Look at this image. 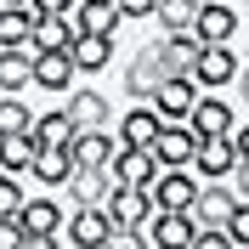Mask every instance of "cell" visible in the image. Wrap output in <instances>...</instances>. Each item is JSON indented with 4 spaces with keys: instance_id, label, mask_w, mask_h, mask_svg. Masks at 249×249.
I'll return each mask as SVG.
<instances>
[{
    "instance_id": "1",
    "label": "cell",
    "mask_w": 249,
    "mask_h": 249,
    "mask_svg": "<svg viewBox=\"0 0 249 249\" xmlns=\"http://www.w3.org/2000/svg\"><path fill=\"white\" fill-rule=\"evenodd\" d=\"M102 210H108V227L142 232V227H147V215H153V193H147V187H108Z\"/></svg>"
},
{
    "instance_id": "2",
    "label": "cell",
    "mask_w": 249,
    "mask_h": 249,
    "mask_svg": "<svg viewBox=\"0 0 249 249\" xmlns=\"http://www.w3.org/2000/svg\"><path fill=\"white\" fill-rule=\"evenodd\" d=\"M147 193H153V210H193V198H198V176H193V164H164Z\"/></svg>"
},
{
    "instance_id": "3",
    "label": "cell",
    "mask_w": 249,
    "mask_h": 249,
    "mask_svg": "<svg viewBox=\"0 0 249 249\" xmlns=\"http://www.w3.org/2000/svg\"><path fill=\"white\" fill-rule=\"evenodd\" d=\"M147 153L159 159V170H164V164H193V153H198V130H193L187 119H164L159 136L147 142Z\"/></svg>"
},
{
    "instance_id": "4",
    "label": "cell",
    "mask_w": 249,
    "mask_h": 249,
    "mask_svg": "<svg viewBox=\"0 0 249 249\" xmlns=\"http://www.w3.org/2000/svg\"><path fill=\"white\" fill-rule=\"evenodd\" d=\"M153 176H159V159L147 147H130V142L113 147V159H108V181L113 187H153Z\"/></svg>"
},
{
    "instance_id": "5",
    "label": "cell",
    "mask_w": 249,
    "mask_h": 249,
    "mask_svg": "<svg viewBox=\"0 0 249 249\" xmlns=\"http://www.w3.org/2000/svg\"><path fill=\"white\" fill-rule=\"evenodd\" d=\"M232 170H238V142L232 136H198L193 176H204V181H227Z\"/></svg>"
},
{
    "instance_id": "6",
    "label": "cell",
    "mask_w": 249,
    "mask_h": 249,
    "mask_svg": "<svg viewBox=\"0 0 249 249\" xmlns=\"http://www.w3.org/2000/svg\"><path fill=\"white\" fill-rule=\"evenodd\" d=\"M164 74H170V62H164V46L153 40V46L124 68V91L136 96V102H153V91H159V79H164Z\"/></svg>"
},
{
    "instance_id": "7",
    "label": "cell",
    "mask_w": 249,
    "mask_h": 249,
    "mask_svg": "<svg viewBox=\"0 0 249 249\" xmlns=\"http://www.w3.org/2000/svg\"><path fill=\"white\" fill-rule=\"evenodd\" d=\"M17 227H23V238H29V249H46V244H57L62 210H57L51 198H29L23 210H17Z\"/></svg>"
},
{
    "instance_id": "8",
    "label": "cell",
    "mask_w": 249,
    "mask_h": 249,
    "mask_svg": "<svg viewBox=\"0 0 249 249\" xmlns=\"http://www.w3.org/2000/svg\"><path fill=\"white\" fill-rule=\"evenodd\" d=\"M193 34H198L204 46H227V40L238 34V12H232V0H198Z\"/></svg>"
},
{
    "instance_id": "9",
    "label": "cell",
    "mask_w": 249,
    "mask_h": 249,
    "mask_svg": "<svg viewBox=\"0 0 249 249\" xmlns=\"http://www.w3.org/2000/svg\"><path fill=\"white\" fill-rule=\"evenodd\" d=\"M193 102H198V79H193V74H164V79H159L153 108L164 113V119H187Z\"/></svg>"
},
{
    "instance_id": "10",
    "label": "cell",
    "mask_w": 249,
    "mask_h": 249,
    "mask_svg": "<svg viewBox=\"0 0 249 249\" xmlns=\"http://www.w3.org/2000/svg\"><path fill=\"white\" fill-rule=\"evenodd\" d=\"M193 210H153L147 215V244H159V249H181V244H193Z\"/></svg>"
},
{
    "instance_id": "11",
    "label": "cell",
    "mask_w": 249,
    "mask_h": 249,
    "mask_svg": "<svg viewBox=\"0 0 249 249\" xmlns=\"http://www.w3.org/2000/svg\"><path fill=\"white\" fill-rule=\"evenodd\" d=\"M193 79H198V91H221V85H232V79H238V57H232L227 46H198Z\"/></svg>"
},
{
    "instance_id": "12",
    "label": "cell",
    "mask_w": 249,
    "mask_h": 249,
    "mask_svg": "<svg viewBox=\"0 0 249 249\" xmlns=\"http://www.w3.org/2000/svg\"><path fill=\"white\" fill-rule=\"evenodd\" d=\"M119 142L108 136V124H96V130H74V142H68V159L74 164H85V170H108V159Z\"/></svg>"
},
{
    "instance_id": "13",
    "label": "cell",
    "mask_w": 249,
    "mask_h": 249,
    "mask_svg": "<svg viewBox=\"0 0 249 249\" xmlns=\"http://www.w3.org/2000/svg\"><path fill=\"white\" fill-rule=\"evenodd\" d=\"M74 79H79V68L68 51H34V85L40 91H74Z\"/></svg>"
},
{
    "instance_id": "14",
    "label": "cell",
    "mask_w": 249,
    "mask_h": 249,
    "mask_svg": "<svg viewBox=\"0 0 249 249\" xmlns=\"http://www.w3.org/2000/svg\"><path fill=\"white\" fill-rule=\"evenodd\" d=\"M232 210H238V193L227 181H210V187H198V198H193V221H210V227H227L232 221Z\"/></svg>"
},
{
    "instance_id": "15",
    "label": "cell",
    "mask_w": 249,
    "mask_h": 249,
    "mask_svg": "<svg viewBox=\"0 0 249 249\" xmlns=\"http://www.w3.org/2000/svg\"><path fill=\"white\" fill-rule=\"evenodd\" d=\"M187 124H193V130H198V136H232V108H227V102H221L215 91L204 96L198 91V102H193V113H187Z\"/></svg>"
},
{
    "instance_id": "16",
    "label": "cell",
    "mask_w": 249,
    "mask_h": 249,
    "mask_svg": "<svg viewBox=\"0 0 249 249\" xmlns=\"http://www.w3.org/2000/svg\"><path fill=\"white\" fill-rule=\"evenodd\" d=\"M68 57H74L79 74H102V68L113 62V34H85V29H79L74 46H68Z\"/></svg>"
},
{
    "instance_id": "17",
    "label": "cell",
    "mask_w": 249,
    "mask_h": 249,
    "mask_svg": "<svg viewBox=\"0 0 249 249\" xmlns=\"http://www.w3.org/2000/svg\"><path fill=\"white\" fill-rule=\"evenodd\" d=\"M62 108H68V119H74V130H96V124H108V96L102 91H91V85H79V91H68V102H62Z\"/></svg>"
},
{
    "instance_id": "18",
    "label": "cell",
    "mask_w": 249,
    "mask_h": 249,
    "mask_svg": "<svg viewBox=\"0 0 249 249\" xmlns=\"http://www.w3.org/2000/svg\"><path fill=\"white\" fill-rule=\"evenodd\" d=\"M34 85V51L29 46H0V91H23Z\"/></svg>"
},
{
    "instance_id": "19",
    "label": "cell",
    "mask_w": 249,
    "mask_h": 249,
    "mask_svg": "<svg viewBox=\"0 0 249 249\" xmlns=\"http://www.w3.org/2000/svg\"><path fill=\"white\" fill-rule=\"evenodd\" d=\"M159 124H164V113H159L153 102H136V108H124V124H119V142H130V147H147V142L159 136Z\"/></svg>"
},
{
    "instance_id": "20",
    "label": "cell",
    "mask_w": 249,
    "mask_h": 249,
    "mask_svg": "<svg viewBox=\"0 0 249 249\" xmlns=\"http://www.w3.org/2000/svg\"><path fill=\"white\" fill-rule=\"evenodd\" d=\"M74 23H68V17H62V12H40V17H34V51H68V46H74Z\"/></svg>"
},
{
    "instance_id": "21",
    "label": "cell",
    "mask_w": 249,
    "mask_h": 249,
    "mask_svg": "<svg viewBox=\"0 0 249 249\" xmlns=\"http://www.w3.org/2000/svg\"><path fill=\"white\" fill-rule=\"evenodd\" d=\"M74 17H79V29L85 34H119V0H79L74 6Z\"/></svg>"
},
{
    "instance_id": "22",
    "label": "cell",
    "mask_w": 249,
    "mask_h": 249,
    "mask_svg": "<svg viewBox=\"0 0 249 249\" xmlns=\"http://www.w3.org/2000/svg\"><path fill=\"white\" fill-rule=\"evenodd\" d=\"M34 153H40V136H34V124L29 130H12V136H0V170H29Z\"/></svg>"
},
{
    "instance_id": "23",
    "label": "cell",
    "mask_w": 249,
    "mask_h": 249,
    "mask_svg": "<svg viewBox=\"0 0 249 249\" xmlns=\"http://www.w3.org/2000/svg\"><path fill=\"white\" fill-rule=\"evenodd\" d=\"M159 46H164V62H170V74H193V62H198V46H204V40H198L193 29H170Z\"/></svg>"
},
{
    "instance_id": "24",
    "label": "cell",
    "mask_w": 249,
    "mask_h": 249,
    "mask_svg": "<svg viewBox=\"0 0 249 249\" xmlns=\"http://www.w3.org/2000/svg\"><path fill=\"white\" fill-rule=\"evenodd\" d=\"M62 187H68V198H74V204H102L113 181H108V170H85V164H74Z\"/></svg>"
},
{
    "instance_id": "25",
    "label": "cell",
    "mask_w": 249,
    "mask_h": 249,
    "mask_svg": "<svg viewBox=\"0 0 249 249\" xmlns=\"http://www.w3.org/2000/svg\"><path fill=\"white\" fill-rule=\"evenodd\" d=\"M34 6H0V46H29L34 40Z\"/></svg>"
},
{
    "instance_id": "26",
    "label": "cell",
    "mask_w": 249,
    "mask_h": 249,
    "mask_svg": "<svg viewBox=\"0 0 249 249\" xmlns=\"http://www.w3.org/2000/svg\"><path fill=\"white\" fill-rule=\"evenodd\" d=\"M29 170H34V181H46V187H62V181H68V170H74V159H68V147H40Z\"/></svg>"
},
{
    "instance_id": "27",
    "label": "cell",
    "mask_w": 249,
    "mask_h": 249,
    "mask_svg": "<svg viewBox=\"0 0 249 249\" xmlns=\"http://www.w3.org/2000/svg\"><path fill=\"white\" fill-rule=\"evenodd\" d=\"M34 136H40V147H68L74 142V119H68V108H51L34 119Z\"/></svg>"
},
{
    "instance_id": "28",
    "label": "cell",
    "mask_w": 249,
    "mask_h": 249,
    "mask_svg": "<svg viewBox=\"0 0 249 249\" xmlns=\"http://www.w3.org/2000/svg\"><path fill=\"white\" fill-rule=\"evenodd\" d=\"M159 29L170 34V29H193V17H198V0H159Z\"/></svg>"
},
{
    "instance_id": "29",
    "label": "cell",
    "mask_w": 249,
    "mask_h": 249,
    "mask_svg": "<svg viewBox=\"0 0 249 249\" xmlns=\"http://www.w3.org/2000/svg\"><path fill=\"white\" fill-rule=\"evenodd\" d=\"M29 124H34V113L23 108L12 91H6V96H0V136H12V130H29Z\"/></svg>"
},
{
    "instance_id": "30",
    "label": "cell",
    "mask_w": 249,
    "mask_h": 249,
    "mask_svg": "<svg viewBox=\"0 0 249 249\" xmlns=\"http://www.w3.org/2000/svg\"><path fill=\"white\" fill-rule=\"evenodd\" d=\"M29 204V193H23V181H17L12 170H0V215H17Z\"/></svg>"
},
{
    "instance_id": "31",
    "label": "cell",
    "mask_w": 249,
    "mask_h": 249,
    "mask_svg": "<svg viewBox=\"0 0 249 249\" xmlns=\"http://www.w3.org/2000/svg\"><path fill=\"white\" fill-rule=\"evenodd\" d=\"M227 232H232V244H238V249H249V198H238L232 221H227Z\"/></svg>"
},
{
    "instance_id": "32",
    "label": "cell",
    "mask_w": 249,
    "mask_h": 249,
    "mask_svg": "<svg viewBox=\"0 0 249 249\" xmlns=\"http://www.w3.org/2000/svg\"><path fill=\"white\" fill-rule=\"evenodd\" d=\"M159 12V0H119V17L124 23H136V17H153Z\"/></svg>"
},
{
    "instance_id": "33",
    "label": "cell",
    "mask_w": 249,
    "mask_h": 249,
    "mask_svg": "<svg viewBox=\"0 0 249 249\" xmlns=\"http://www.w3.org/2000/svg\"><path fill=\"white\" fill-rule=\"evenodd\" d=\"M29 6H34V12H62V17H74L79 0H29Z\"/></svg>"
},
{
    "instance_id": "34",
    "label": "cell",
    "mask_w": 249,
    "mask_h": 249,
    "mask_svg": "<svg viewBox=\"0 0 249 249\" xmlns=\"http://www.w3.org/2000/svg\"><path fill=\"white\" fill-rule=\"evenodd\" d=\"M232 193H238V198H249V159H238V170H232Z\"/></svg>"
},
{
    "instance_id": "35",
    "label": "cell",
    "mask_w": 249,
    "mask_h": 249,
    "mask_svg": "<svg viewBox=\"0 0 249 249\" xmlns=\"http://www.w3.org/2000/svg\"><path fill=\"white\" fill-rule=\"evenodd\" d=\"M232 142H238V159H249V124H232Z\"/></svg>"
},
{
    "instance_id": "36",
    "label": "cell",
    "mask_w": 249,
    "mask_h": 249,
    "mask_svg": "<svg viewBox=\"0 0 249 249\" xmlns=\"http://www.w3.org/2000/svg\"><path fill=\"white\" fill-rule=\"evenodd\" d=\"M238 91H244V102H249V68H238Z\"/></svg>"
},
{
    "instance_id": "37",
    "label": "cell",
    "mask_w": 249,
    "mask_h": 249,
    "mask_svg": "<svg viewBox=\"0 0 249 249\" xmlns=\"http://www.w3.org/2000/svg\"><path fill=\"white\" fill-rule=\"evenodd\" d=\"M0 6H29V0H0Z\"/></svg>"
},
{
    "instance_id": "38",
    "label": "cell",
    "mask_w": 249,
    "mask_h": 249,
    "mask_svg": "<svg viewBox=\"0 0 249 249\" xmlns=\"http://www.w3.org/2000/svg\"><path fill=\"white\" fill-rule=\"evenodd\" d=\"M244 6H249V0H244Z\"/></svg>"
}]
</instances>
